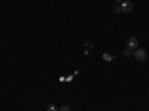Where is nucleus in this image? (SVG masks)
Returning a JSON list of instances; mask_svg holds the SVG:
<instances>
[{"label":"nucleus","mask_w":149,"mask_h":111,"mask_svg":"<svg viewBox=\"0 0 149 111\" xmlns=\"http://www.w3.org/2000/svg\"><path fill=\"white\" fill-rule=\"evenodd\" d=\"M119 8H121V12H124V14H131V12L134 10V5H133V2H130V0H122Z\"/></svg>","instance_id":"1"},{"label":"nucleus","mask_w":149,"mask_h":111,"mask_svg":"<svg viewBox=\"0 0 149 111\" xmlns=\"http://www.w3.org/2000/svg\"><path fill=\"white\" fill-rule=\"evenodd\" d=\"M133 56L137 59V61H145V59L148 58V52L145 51V49H142V47H137V49L133 52Z\"/></svg>","instance_id":"2"},{"label":"nucleus","mask_w":149,"mask_h":111,"mask_svg":"<svg viewBox=\"0 0 149 111\" xmlns=\"http://www.w3.org/2000/svg\"><path fill=\"white\" fill-rule=\"evenodd\" d=\"M127 47L130 49V51H136V49L139 47V40H137V37H128V40H127Z\"/></svg>","instance_id":"3"},{"label":"nucleus","mask_w":149,"mask_h":111,"mask_svg":"<svg viewBox=\"0 0 149 111\" xmlns=\"http://www.w3.org/2000/svg\"><path fill=\"white\" fill-rule=\"evenodd\" d=\"M46 111H58V107H57L55 104H48Z\"/></svg>","instance_id":"4"},{"label":"nucleus","mask_w":149,"mask_h":111,"mask_svg":"<svg viewBox=\"0 0 149 111\" xmlns=\"http://www.w3.org/2000/svg\"><path fill=\"white\" fill-rule=\"evenodd\" d=\"M122 55H124V56H125V58H130V56H133V51H130V49L127 47V49H125V51H124V52H122Z\"/></svg>","instance_id":"5"},{"label":"nucleus","mask_w":149,"mask_h":111,"mask_svg":"<svg viewBox=\"0 0 149 111\" xmlns=\"http://www.w3.org/2000/svg\"><path fill=\"white\" fill-rule=\"evenodd\" d=\"M103 59L106 61V62H110V61L113 59V56H112L110 53H103Z\"/></svg>","instance_id":"6"},{"label":"nucleus","mask_w":149,"mask_h":111,"mask_svg":"<svg viewBox=\"0 0 149 111\" xmlns=\"http://www.w3.org/2000/svg\"><path fill=\"white\" fill-rule=\"evenodd\" d=\"M112 10H113V14H119V12H121V8H119V5H115L113 8H112Z\"/></svg>","instance_id":"7"},{"label":"nucleus","mask_w":149,"mask_h":111,"mask_svg":"<svg viewBox=\"0 0 149 111\" xmlns=\"http://www.w3.org/2000/svg\"><path fill=\"white\" fill-rule=\"evenodd\" d=\"M58 111H72V110H70L69 105H63V107H60V108H58Z\"/></svg>","instance_id":"8"},{"label":"nucleus","mask_w":149,"mask_h":111,"mask_svg":"<svg viewBox=\"0 0 149 111\" xmlns=\"http://www.w3.org/2000/svg\"><path fill=\"white\" fill-rule=\"evenodd\" d=\"M115 2H116L118 5H121V3H122V0H115Z\"/></svg>","instance_id":"9"}]
</instances>
